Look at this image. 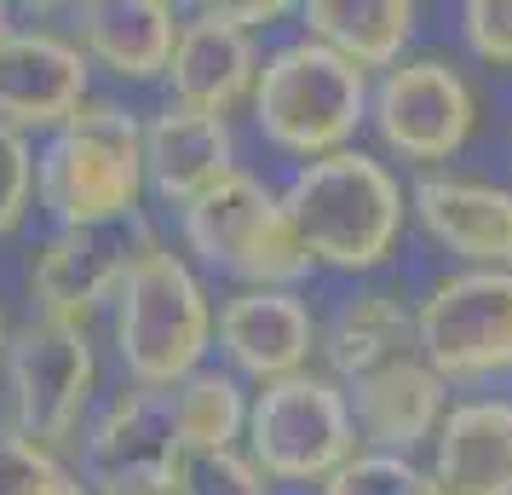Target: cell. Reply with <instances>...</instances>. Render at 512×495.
<instances>
[{
	"label": "cell",
	"instance_id": "cell-25",
	"mask_svg": "<svg viewBox=\"0 0 512 495\" xmlns=\"http://www.w3.org/2000/svg\"><path fill=\"white\" fill-rule=\"evenodd\" d=\"M58 455L24 438L18 426H0V495H52L58 490Z\"/></svg>",
	"mask_w": 512,
	"mask_h": 495
},
{
	"label": "cell",
	"instance_id": "cell-19",
	"mask_svg": "<svg viewBox=\"0 0 512 495\" xmlns=\"http://www.w3.org/2000/svg\"><path fill=\"white\" fill-rule=\"evenodd\" d=\"M75 29H81V47L121 81L167 75L173 41H179V18L162 0H87L75 12Z\"/></svg>",
	"mask_w": 512,
	"mask_h": 495
},
{
	"label": "cell",
	"instance_id": "cell-15",
	"mask_svg": "<svg viewBox=\"0 0 512 495\" xmlns=\"http://www.w3.org/2000/svg\"><path fill=\"white\" fill-rule=\"evenodd\" d=\"M236 173V139L225 116H202L185 104H167L144 127V185L173 208H190L196 196L225 185Z\"/></svg>",
	"mask_w": 512,
	"mask_h": 495
},
{
	"label": "cell",
	"instance_id": "cell-7",
	"mask_svg": "<svg viewBox=\"0 0 512 495\" xmlns=\"http://www.w3.org/2000/svg\"><path fill=\"white\" fill-rule=\"evenodd\" d=\"M98 386V357L87 323L70 317H29L6 346V398H12V426L35 438L41 449L75 444L87 421V403Z\"/></svg>",
	"mask_w": 512,
	"mask_h": 495
},
{
	"label": "cell",
	"instance_id": "cell-33",
	"mask_svg": "<svg viewBox=\"0 0 512 495\" xmlns=\"http://www.w3.org/2000/svg\"><path fill=\"white\" fill-rule=\"evenodd\" d=\"M432 495H449V490H432Z\"/></svg>",
	"mask_w": 512,
	"mask_h": 495
},
{
	"label": "cell",
	"instance_id": "cell-26",
	"mask_svg": "<svg viewBox=\"0 0 512 495\" xmlns=\"http://www.w3.org/2000/svg\"><path fill=\"white\" fill-rule=\"evenodd\" d=\"M35 208V150L29 133L0 121V236H12Z\"/></svg>",
	"mask_w": 512,
	"mask_h": 495
},
{
	"label": "cell",
	"instance_id": "cell-27",
	"mask_svg": "<svg viewBox=\"0 0 512 495\" xmlns=\"http://www.w3.org/2000/svg\"><path fill=\"white\" fill-rule=\"evenodd\" d=\"M461 35H466V52L478 64L512 70V0H466Z\"/></svg>",
	"mask_w": 512,
	"mask_h": 495
},
{
	"label": "cell",
	"instance_id": "cell-12",
	"mask_svg": "<svg viewBox=\"0 0 512 495\" xmlns=\"http://www.w3.org/2000/svg\"><path fill=\"white\" fill-rule=\"evenodd\" d=\"M415 219L426 225V236L472 260V271H512V190L472 179V173H420L415 190Z\"/></svg>",
	"mask_w": 512,
	"mask_h": 495
},
{
	"label": "cell",
	"instance_id": "cell-17",
	"mask_svg": "<svg viewBox=\"0 0 512 495\" xmlns=\"http://www.w3.org/2000/svg\"><path fill=\"white\" fill-rule=\"evenodd\" d=\"M346 403H351L357 432L374 449H386V455H409L415 444L438 438L443 415H449L443 409V380L420 357H403V363H386L374 375L351 380Z\"/></svg>",
	"mask_w": 512,
	"mask_h": 495
},
{
	"label": "cell",
	"instance_id": "cell-8",
	"mask_svg": "<svg viewBox=\"0 0 512 495\" xmlns=\"http://www.w3.org/2000/svg\"><path fill=\"white\" fill-rule=\"evenodd\" d=\"M415 346L443 386L512 375V271L443 277L415 311Z\"/></svg>",
	"mask_w": 512,
	"mask_h": 495
},
{
	"label": "cell",
	"instance_id": "cell-2",
	"mask_svg": "<svg viewBox=\"0 0 512 495\" xmlns=\"http://www.w3.org/2000/svg\"><path fill=\"white\" fill-rule=\"evenodd\" d=\"M282 213L300 231L305 254L334 271H374L397 248L403 231V190L363 150H334L305 162L282 190Z\"/></svg>",
	"mask_w": 512,
	"mask_h": 495
},
{
	"label": "cell",
	"instance_id": "cell-13",
	"mask_svg": "<svg viewBox=\"0 0 512 495\" xmlns=\"http://www.w3.org/2000/svg\"><path fill=\"white\" fill-rule=\"evenodd\" d=\"M179 432H173V398L133 386L121 392L93 426H87V444H81V472H87V490L104 495L116 484L133 478H156V472L179 467Z\"/></svg>",
	"mask_w": 512,
	"mask_h": 495
},
{
	"label": "cell",
	"instance_id": "cell-24",
	"mask_svg": "<svg viewBox=\"0 0 512 495\" xmlns=\"http://www.w3.org/2000/svg\"><path fill=\"white\" fill-rule=\"evenodd\" d=\"M173 484H179V495H271L265 472H259L248 455H236V449H219V455H179Z\"/></svg>",
	"mask_w": 512,
	"mask_h": 495
},
{
	"label": "cell",
	"instance_id": "cell-11",
	"mask_svg": "<svg viewBox=\"0 0 512 495\" xmlns=\"http://www.w3.org/2000/svg\"><path fill=\"white\" fill-rule=\"evenodd\" d=\"M87 104V52L52 29H12L0 41V121L35 133L64 127Z\"/></svg>",
	"mask_w": 512,
	"mask_h": 495
},
{
	"label": "cell",
	"instance_id": "cell-14",
	"mask_svg": "<svg viewBox=\"0 0 512 495\" xmlns=\"http://www.w3.org/2000/svg\"><path fill=\"white\" fill-rule=\"evenodd\" d=\"M219 346L242 375L271 386V380L305 375L317 323L294 288H242L219 306Z\"/></svg>",
	"mask_w": 512,
	"mask_h": 495
},
{
	"label": "cell",
	"instance_id": "cell-23",
	"mask_svg": "<svg viewBox=\"0 0 512 495\" xmlns=\"http://www.w3.org/2000/svg\"><path fill=\"white\" fill-rule=\"evenodd\" d=\"M438 478L415 467L409 455H386V449H363L323 484V495H432Z\"/></svg>",
	"mask_w": 512,
	"mask_h": 495
},
{
	"label": "cell",
	"instance_id": "cell-20",
	"mask_svg": "<svg viewBox=\"0 0 512 495\" xmlns=\"http://www.w3.org/2000/svg\"><path fill=\"white\" fill-rule=\"evenodd\" d=\"M305 41L340 52L357 70H397L403 47L415 41V6L409 0H311L300 6Z\"/></svg>",
	"mask_w": 512,
	"mask_h": 495
},
{
	"label": "cell",
	"instance_id": "cell-16",
	"mask_svg": "<svg viewBox=\"0 0 512 495\" xmlns=\"http://www.w3.org/2000/svg\"><path fill=\"white\" fill-rule=\"evenodd\" d=\"M259 64L265 58H259L254 35H242V29L208 18V12H196L190 24H179L173 64H167L173 104L202 110V116H231L242 98H254Z\"/></svg>",
	"mask_w": 512,
	"mask_h": 495
},
{
	"label": "cell",
	"instance_id": "cell-31",
	"mask_svg": "<svg viewBox=\"0 0 512 495\" xmlns=\"http://www.w3.org/2000/svg\"><path fill=\"white\" fill-rule=\"evenodd\" d=\"M6 346H12V334H6V317H0V363H6Z\"/></svg>",
	"mask_w": 512,
	"mask_h": 495
},
{
	"label": "cell",
	"instance_id": "cell-6",
	"mask_svg": "<svg viewBox=\"0 0 512 495\" xmlns=\"http://www.w3.org/2000/svg\"><path fill=\"white\" fill-rule=\"evenodd\" d=\"M357 455L346 392L323 375L271 380L248 403V461L277 484H328Z\"/></svg>",
	"mask_w": 512,
	"mask_h": 495
},
{
	"label": "cell",
	"instance_id": "cell-30",
	"mask_svg": "<svg viewBox=\"0 0 512 495\" xmlns=\"http://www.w3.org/2000/svg\"><path fill=\"white\" fill-rule=\"evenodd\" d=\"M52 495H93V490H87V484H81L75 472H64V478H58V490H52Z\"/></svg>",
	"mask_w": 512,
	"mask_h": 495
},
{
	"label": "cell",
	"instance_id": "cell-9",
	"mask_svg": "<svg viewBox=\"0 0 512 495\" xmlns=\"http://www.w3.org/2000/svg\"><path fill=\"white\" fill-rule=\"evenodd\" d=\"M369 121L380 144L403 162H449L478 121L466 75L443 58H403L369 93Z\"/></svg>",
	"mask_w": 512,
	"mask_h": 495
},
{
	"label": "cell",
	"instance_id": "cell-10",
	"mask_svg": "<svg viewBox=\"0 0 512 495\" xmlns=\"http://www.w3.org/2000/svg\"><path fill=\"white\" fill-rule=\"evenodd\" d=\"M150 248L144 219L127 225H81V231H52L41 254L29 260V294L47 317H70L81 323L98 300L121 294L127 271Z\"/></svg>",
	"mask_w": 512,
	"mask_h": 495
},
{
	"label": "cell",
	"instance_id": "cell-29",
	"mask_svg": "<svg viewBox=\"0 0 512 495\" xmlns=\"http://www.w3.org/2000/svg\"><path fill=\"white\" fill-rule=\"evenodd\" d=\"M104 495H179V484H173V472H156V478H133V484H116Z\"/></svg>",
	"mask_w": 512,
	"mask_h": 495
},
{
	"label": "cell",
	"instance_id": "cell-1",
	"mask_svg": "<svg viewBox=\"0 0 512 495\" xmlns=\"http://www.w3.org/2000/svg\"><path fill=\"white\" fill-rule=\"evenodd\" d=\"M139 196L144 127L121 104L87 98L35 156V202L58 219V231L127 225V219H139Z\"/></svg>",
	"mask_w": 512,
	"mask_h": 495
},
{
	"label": "cell",
	"instance_id": "cell-5",
	"mask_svg": "<svg viewBox=\"0 0 512 495\" xmlns=\"http://www.w3.org/2000/svg\"><path fill=\"white\" fill-rule=\"evenodd\" d=\"M185 242L190 254H202L208 265L254 288H294L317 265L305 254L300 231L288 225L282 196L242 167L185 208Z\"/></svg>",
	"mask_w": 512,
	"mask_h": 495
},
{
	"label": "cell",
	"instance_id": "cell-3",
	"mask_svg": "<svg viewBox=\"0 0 512 495\" xmlns=\"http://www.w3.org/2000/svg\"><path fill=\"white\" fill-rule=\"evenodd\" d=\"M208 340L213 311L196 271L179 254H167L162 242H150L116 294V352L127 380L150 392H173L202 369Z\"/></svg>",
	"mask_w": 512,
	"mask_h": 495
},
{
	"label": "cell",
	"instance_id": "cell-22",
	"mask_svg": "<svg viewBox=\"0 0 512 495\" xmlns=\"http://www.w3.org/2000/svg\"><path fill=\"white\" fill-rule=\"evenodd\" d=\"M167 398H173V432H179L185 455L236 449V438L248 432V398H242L236 375H225V369H196Z\"/></svg>",
	"mask_w": 512,
	"mask_h": 495
},
{
	"label": "cell",
	"instance_id": "cell-28",
	"mask_svg": "<svg viewBox=\"0 0 512 495\" xmlns=\"http://www.w3.org/2000/svg\"><path fill=\"white\" fill-rule=\"evenodd\" d=\"M196 12H208V18H219V24H231V29H242V35H254V24H277L288 6H277V0H248V6L219 0V6H196Z\"/></svg>",
	"mask_w": 512,
	"mask_h": 495
},
{
	"label": "cell",
	"instance_id": "cell-32",
	"mask_svg": "<svg viewBox=\"0 0 512 495\" xmlns=\"http://www.w3.org/2000/svg\"><path fill=\"white\" fill-rule=\"evenodd\" d=\"M6 35H12V24H6V6H0V41H6Z\"/></svg>",
	"mask_w": 512,
	"mask_h": 495
},
{
	"label": "cell",
	"instance_id": "cell-4",
	"mask_svg": "<svg viewBox=\"0 0 512 495\" xmlns=\"http://www.w3.org/2000/svg\"><path fill=\"white\" fill-rule=\"evenodd\" d=\"M369 116V75L317 41H288L259 64L254 121L259 133L305 162H323Z\"/></svg>",
	"mask_w": 512,
	"mask_h": 495
},
{
	"label": "cell",
	"instance_id": "cell-18",
	"mask_svg": "<svg viewBox=\"0 0 512 495\" xmlns=\"http://www.w3.org/2000/svg\"><path fill=\"white\" fill-rule=\"evenodd\" d=\"M432 478L449 495H512V403H455L432 438Z\"/></svg>",
	"mask_w": 512,
	"mask_h": 495
},
{
	"label": "cell",
	"instance_id": "cell-21",
	"mask_svg": "<svg viewBox=\"0 0 512 495\" xmlns=\"http://www.w3.org/2000/svg\"><path fill=\"white\" fill-rule=\"evenodd\" d=\"M323 352L334 363V375L363 380L386 363L415 357V311L397 300L392 288H357L346 294L334 317H328Z\"/></svg>",
	"mask_w": 512,
	"mask_h": 495
}]
</instances>
